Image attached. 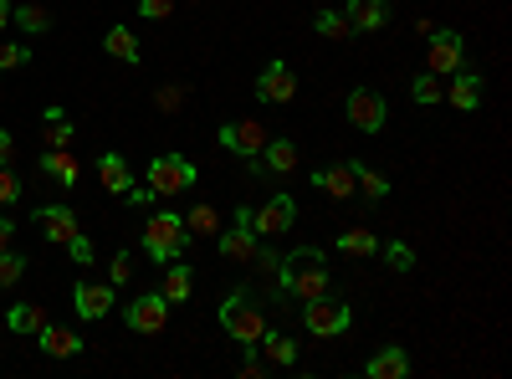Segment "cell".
I'll use <instances>...</instances> for the list:
<instances>
[{"label":"cell","instance_id":"25","mask_svg":"<svg viewBox=\"0 0 512 379\" xmlns=\"http://www.w3.org/2000/svg\"><path fill=\"white\" fill-rule=\"evenodd\" d=\"M47 323H52V318H47V308H41V303H16V308L6 313V328H11V333H31V339H36Z\"/></svg>","mask_w":512,"mask_h":379},{"label":"cell","instance_id":"33","mask_svg":"<svg viewBox=\"0 0 512 379\" xmlns=\"http://www.w3.org/2000/svg\"><path fill=\"white\" fill-rule=\"evenodd\" d=\"M410 98L420 103V108H431V103H441L446 93H441V77L436 72H420L415 82H410Z\"/></svg>","mask_w":512,"mask_h":379},{"label":"cell","instance_id":"15","mask_svg":"<svg viewBox=\"0 0 512 379\" xmlns=\"http://www.w3.org/2000/svg\"><path fill=\"white\" fill-rule=\"evenodd\" d=\"M482 93H487V82H482V72H472V67H456L451 72V93H446V103L456 108V113H477L482 108Z\"/></svg>","mask_w":512,"mask_h":379},{"label":"cell","instance_id":"11","mask_svg":"<svg viewBox=\"0 0 512 379\" xmlns=\"http://www.w3.org/2000/svg\"><path fill=\"white\" fill-rule=\"evenodd\" d=\"M272 134L262 129L256 118H236V123H221V149H231V154H241V159H256L262 154V144H267Z\"/></svg>","mask_w":512,"mask_h":379},{"label":"cell","instance_id":"35","mask_svg":"<svg viewBox=\"0 0 512 379\" xmlns=\"http://www.w3.org/2000/svg\"><path fill=\"white\" fill-rule=\"evenodd\" d=\"M384 251V262H390L395 272H415V246L410 241H390V246H379Z\"/></svg>","mask_w":512,"mask_h":379},{"label":"cell","instance_id":"37","mask_svg":"<svg viewBox=\"0 0 512 379\" xmlns=\"http://www.w3.org/2000/svg\"><path fill=\"white\" fill-rule=\"evenodd\" d=\"M31 62V52L21 47V41H11V47H0V72H16V67H26Z\"/></svg>","mask_w":512,"mask_h":379},{"label":"cell","instance_id":"22","mask_svg":"<svg viewBox=\"0 0 512 379\" xmlns=\"http://www.w3.org/2000/svg\"><path fill=\"white\" fill-rule=\"evenodd\" d=\"M313 185H318L323 195H333V200L359 195V190H354V170H349V164H328V170H318V175H313Z\"/></svg>","mask_w":512,"mask_h":379},{"label":"cell","instance_id":"19","mask_svg":"<svg viewBox=\"0 0 512 379\" xmlns=\"http://www.w3.org/2000/svg\"><path fill=\"white\" fill-rule=\"evenodd\" d=\"M164 298H169V308L175 303H190V292H195V272H190V262L185 257H175V262H164Z\"/></svg>","mask_w":512,"mask_h":379},{"label":"cell","instance_id":"31","mask_svg":"<svg viewBox=\"0 0 512 379\" xmlns=\"http://www.w3.org/2000/svg\"><path fill=\"white\" fill-rule=\"evenodd\" d=\"M185 231H190V236H216V231H221L216 205H205V200H200V205L190 210V216H185Z\"/></svg>","mask_w":512,"mask_h":379},{"label":"cell","instance_id":"27","mask_svg":"<svg viewBox=\"0 0 512 379\" xmlns=\"http://www.w3.org/2000/svg\"><path fill=\"white\" fill-rule=\"evenodd\" d=\"M338 251H344V257H374L379 236L369 226H349V231H338Z\"/></svg>","mask_w":512,"mask_h":379},{"label":"cell","instance_id":"4","mask_svg":"<svg viewBox=\"0 0 512 379\" xmlns=\"http://www.w3.org/2000/svg\"><path fill=\"white\" fill-rule=\"evenodd\" d=\"M349 323H354V308L328 298V292H318V298L303 303V328L318 333V339H338V333H349Z\"/></svg>","mask_w":512,"mask_h":379},{"label":"cell","instance_id":"34","mask_svg":"<svg viewBox=\"0 0 512 379\" xmlns=\"http://www.w3.org/2000/svg\"><path fill=\"white\" fill-rule=\"evenodd\" d=\"M21 277H26V257L11 246H0V287H16Z\"/></svg>","mask_w":512,"mask_h":379},{"label":"cell","instance_id":"43","mask_svg":"<svg viewBox=\"0 0 512 379\" xmlns=\"http://www.w3.org/2000/svg\"><path fill=\"white\" fill-rule=\"evenodd\" d=\"M11 159H16V144H11L6 129H0V164H11Z\"/></svg>","mask_w":512,"mask_h":379},{"label":"cell","instance_id":"42","mask_svg":"<svg viewBox=\"0 0 512 379\" xmlns=\"http://www.w3.org/2000/svg\"><path fill=\"white\" fill-rule=\"evenodd\" d=\"M185 103V88H175V82H169V88H159V113H175Z\"/></svg>","mask_w":512,"mask_h":379},{"label":"cell","instance_id":"12","mask_svg":"<svg viewBox=\"0 0 512 379\" xmlns=\"http://www.w3.org/2000/svg\"><path fill=\"white\" fill-rule=\"evenodd\" d=\"M246 170H251V175H277V180H287V175L297 170V144H292V139H267L262 154L246 159Z\"/></svg>","mask_w":512,"mask_h":379},{"label":"cell","instance_id":"41","mask_svg":"<svg viewBox=\"0 0 512 379\" xmlns=\"http://www.w3.org/2000/svg\"><path fill=\"white\" fill-rule=\"evenodd\" d=\"M123 200L134 205V210H149V205H154V190H149V185H128V190H123Z\"/></svg>","mask_w":512,"mask_h":379},{"label":"cell","instance_id":"5","mask_svg":"<svg viewBox=\"0 0 512 379\" xmlns=\"http://www.w3.org/2000/svg\"><path fill=\"white\" fill-rule=\"evenodd\" d=\"M195 185V164L185 154H154L149 159V190L154 195H180Z\"/></svg>","mask_w":512,"mask_h":379},{"label":"cell","instance_id":"32","mask_svg":"<svg viewBox=\"0 0 512 379\" xmlns=\"http://www.w3.org/2000/svg\"><path fill=\"white\" fill-rule=\"evenodd\" d=\"M313 26H318V36H328V41H349V36H354V26H349L344 11H318Z\"/></svg>","mask_w":512,"mask_h":379},{"label":"cell","instance_id":"3","mask_svg":"<svg viewBox=\"0 0 512 379\" xmlns=\"http://www.w3.org/2000/svg\"><path fill=\"white\" fill-rule=\"evenodd\" d=\"M190 231H185V216H175V210H154V216L144 221V251L154 262H175L190 251Z\"/></svg>","mask_w":512,"mask_h":379},{"label":"cell","instance_id":"8","mask_svg":"<svg viewBox=\"0 0 512 379\" xmlns=\"http://www.w3.org/2000/svg\"><path fill=\"white\" fill-rule=\"evenodd\" d=\"M216 246H221V257H226V262H251V257H256V246H262V236L251 231V210H246V205L236 210V226L216 231Z\"/></svg>","mask_w":512,"mask_h":379},{"label":"cell","instance_id":"1","mask_svg":"<svg viewBox=\"0 0 512 379\" xmlns=\"http://www.w3.org/2000/svg\"><path fill=\"white\" fill-rule=\"evenodd\" d=\"M277 287L287 292V298H318V292H328V267H323V251L318 246H297L282 257L277 267Z\"/></svg>","mask_w":512,"mask_h":379},{"label":"cell","instance_id":"39","mask_svg":"<svg viewBox=\"0 0 512 379\" xmlns=\"http://www.w3.org/2000/svg\"><path fill=\"white\" fill-rule=\"evenodd\" d=\"M139 16H149V21H169V16H175V0H139Z\"/></svg>","mask_w":512,"mask_h":379},{"label":"cell","instance_id":"30","mask_svg":"<svg viewBox=\"0 0 512 379\" xmlns=\"http://www.w3.org/2000/svg\"><path fill=\"white\" fill-rule=\"evenodd\" d=\"M349 170H354V190H364L369 200H384V195H390V180H384L379 170H369V164H349Z\"/></svg>","mask_w":512,"mask_h":379},{"label":"cell","instance_id":"20","mask_svg":"<svg viewBox=\"0 0 512 379\" xmlns=\"http://www.w3.org/2000/svg\"><path fill=\"white\" fill-rule=\"evenodd\" d=\"M364 374H369V379H405V374H410V354H405L400 344H390V349L369 354Z\"/></svg>","mask_w":512,"mask_h":379},{"label":"cell","instance_id":"18","mask_svg":"<svg viewBox=\"0 0 512 379\" xmlns=\"http://www.w3.org/2000/svg\"><path fill=\"white\" fill-rule=\"evenodd\" d=\"M36 170H41V175H52V185H62V190H72V185H77V175H82L72 149H47V154L36 159Z\"/></svg>","mask_w":512,"mask_h":379},{"label":"cell","instance_id":"36","mask_svg":"<svg viewBox=\"0 0 512 379\" xmlns=\"http://www.w3.org/2000/svg\"><path fill=\"white\" fill-rule=\"evenodd\" d=\"M67 251H72V262H77V267H93V262H98V251H93V241L82 236V231H77V236L67 241Z\"/></svg>","mask_w":512,"mask_h":379},{"label":"cell","instance_id":"44","mask_svg":"<svg viewBox=\"0 0 512 379\" xmlns=\"http://www.w3.org/2000/svg\"><path fill=\"white\" fill-rule=\"evenodd\" d=\"M11 241H16V221L0 216V246H11Z\"/></svg>","mask_w":512,"mask_h":379},{"label":"cell","instance_id":"13","mask_svg":"<svg viewBox=\"0 0 512 379\" xmlns=\"http://www.w3.org/2000/svg\"><path fill=\"white\" fill-rule=\"evenodd\" d=\"M344 113H349L354 129H364V134H379L384 118H390V108H384V98H379L374 88H354L349 103H344Z\"/></svg>","mask_w":512,"mask_h":379},{"label":"cell","instance_id":"17","mask_svg":"<svg viewBox=\"0 0 512 379\" xmlns=\"http://www.w3.org/2000/svg\"><path fill=\"white\" fill-rule=\"evenodd\" d=\"M36 344H41V354H47V359H77L82 354V339H77L72 328H62V323H47V328L36 333Z\"/></svg>","mask_w":512,"mask_h":379},{"label":"cell","instance_id":"14","mask_svg":"<svg viewBox=\"0 0 512 379\" xmlns=\"http://www.w3.org/2000/svg\"><path fill=\"white\" fill-rule=\"evenodd\" d=\"M113 282H77L72 287V308H77V318H88V323H98V318H108L113 313Z\"/></svg>","mask_w":512,"mask_h":379},{"label":"cell","instance_id":"16","mask_svg":"<svg viewBox=\"0 0 512 379\" xmlns=\"http://www.w3.org/2000/svg\"><path fill=\"white\" fill-rule=\"evenodd\" d=\"M36 221H41V231H47V241H57V246H67V241L82 231L77 216H72V205H41Z\"/></svg>","mask_w":512,"mask_h":379},{"label":"cell","instance_id":"7","mask_svg":"<svg viewBox=\"0 0 512 379\" xmlns=\"http://www.w3.org/2000/svg\"><path fill=\"white\" fill-rule=\"evenodd\" d=\"M123 323L134 333H164L169 323V298L164 292H139L134 303H123Z\"/></svg>","mask_w":512,"mask_h":379},{"label":"cell","instance_id":"38","mask_svg":"<svg viewBox=\"0 0 512 379\" xmlns=\"http://www.w3.org/2000/svg\"><path fill=\"white\" fill-rule=\"evenodd\" d=\"M21 200V180L11 175V164H0V205H16Z\"/></svg>","mask_w":512,"mask_h":379},{"label":"cell","instance_id":"21","mask_svg":"<svg viewBox=\"0 0 512 379\" xmlns=\"http://www.w3.org/2000/svg\"><path fill=\"white\" fill-rule=\"evenodd\" d=\"M344 16L354 31H379L390 16V0H344Z\"/></svg>","mask_w":512,"mask_h":379},{"label":"cell","instance_id":"40","mask_svg":"<svg viewBox=\"0 0 512 379\" xmlns=\"http://www.w3.org/2000/svg\"><path fill=\"white\" fill-rule=\"evenodd\" d=\"M128 277H134V262H128V257H123V251H118V257L108 262V282H113V287H123Z\"/></svg>","mask_w":512,"mask_h":379},{"label":"cell","instance_id":"23","mask_svg":"<svg viewBox=\"0 0 512 379\" xmlns=\"http://www.w3.org/2000/svg\"><path fill=\"white\" fill-rule=\"evenodd\" d=\"M98 180H103V190H108V195H123L128 185H134V175H128V159L108 149V154L98 159Z\"/></svg>","mask_w":512,"mask_h":379},{"label":"cell","instance_id":"28","mask_svg":"<svg viewBox=\"0 0 512 379\" xmlns=\"http://www.w3.org/2000/svg\"><path fill=\"white\" fill-rule=\"evenodd\" d=\"M41 139H47V149H72V118L62 108H47V129H41Z\"/></svg>","mask_w":512,"mask_h":379},{"label":"cell","instance_id":"29","mask_svg":"<svg viewBox=\"0 0 512 379\" xmlns=\"http://www.w3.org/2000/svg\"><path fill=\"white\" fill-rule=\"evenodd\" d=\"M11 21L26 31V36H41V31H52V16L47 6H11Z\"/></svg>","mask_w":512,"mask_h":379},{"label":"cell","instance_id":"6","mask_svg":"<svg viewBox=\"0 0 512 379\" xmlns=\"http://www.w3.org/2000/svg\"><path fill=\"white\" fill-rule=\"evenodd\" d=\"M297 226V200L287 195V190H277L262 210H251V231L262 236V241H272V236H287Z\"/></svg>","mask_w":512,"mask_h":379},{"label":"cell","instance_id":"9","mask_svg":"<svg viewBox=\"0 0 512 379\" xmlns=\"http://www.w3.org/2000/svg\"><path fill=\"white\" fill-rule=\"evenodd\" d=\"M256 98L262 103H292L297 98V72L282 57H272L262 72H256Z\"/></svg>","mask_w":512,"mask_h":379},{"label":"cell","instance_id":"45","mask_svg":"<svg viewBox=\"0 0 512 379\" xmlns=\"http://www.w3.org/2000/svg\"><path fill=\"white\" fill-rule=\"evenodd\" d=\"M11 26V0H0V31Z\"/></svg>","mask_w":512,"mask_h":379},{"label":"cell","instance_id":"10","mask_svg":"<svg viewBox=\"0 0 512 379\" xmlns=\"http://www.w3.org/2000/svg\"><path fill=\"white\" fill-rule=\"evenodd\" d=\"M466 57V36L461 31H431V52H425V72L451 77Z\"/></svg>","mask_w":512,"mask_h":379},{"label":"cell","instance_id":"26","mask_svg":"<svg viewBox=\"0 0 512 379\" xmlns=\"http://www.w3.org/2000/svg\"><path fill=\"white\" fill-rule=\"evenodd\" d=\"M103 52H108V57H118V62H128V67L144 62V57H139V36L128 31V26H108V36H103Z\"/></svg>","mask_w":512,"mask_h":379},{"label":"cell","instance_id":"2","mask_svg":"<svg viewBox=\"0 0 512 379\" xmlns=\"http://www.w3.org/2000/svg\"><path fill=\"white\" fill-rule=\"evenodd\" d=\"M216 318H221V328L236 339V349H256V339L267 333V313H262V303H251L246 287H241V292H226V303L216 308Z\"/></svg>","mask_w":512,"mask_h":379},{"label":"cell","instance_id":"24","mask_svg":"<svg viewBox=\"0 0 512 379\" xmlns=\"http://www.w3.org/2000/svg\"><path fill=\"white\" fill-rule=\"evenodd\" d=\"M256 349L267 354V364H272V369H292V364H297V344L287 339V333H272V328H267L262 339H256Z\"/></svg>","mask_w":512,"mask_h":379}]
</instances>
